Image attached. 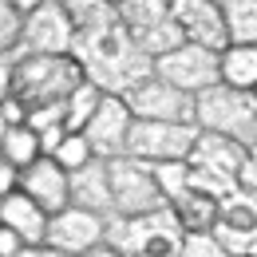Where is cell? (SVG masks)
I'll return each instance as SVG.
<instances>
[{
    "label": "cell",
    "mask_w": 257,
    "mask_h": 257,
    "mask_svg": "<svg viewBox=\"0 0 257 257\" xmlns=\"http://www.w3.org/2000/svg\"><path fill=\"white\" fill-rule=\"evenodd\" d=\"M64 12L71 16V28H75L71 60L83 67V75L95 87H103L107 95L123 99L131 87H139L143 79L155 75V60H147L131 44L115 4L71 0V4H64Z\"/></svg>",
    "instance_id": "1"
},
{
    "label": "cell",
    "mask_w": 257,
    "mask_h": 257,
    "mask_svg": "<svg viewBox=\"0 0 257 257\" xmlns=\"http://www.w3.org/2000/svg\"><path fill=\"white\" fill-rule=\"evenodd\" d=\"M182 225L166 206L147 218H119L111 214L103 225V241L123 257H182Z\"/></svg>",
    "instance_id": "2"
},
{
    "label": "cell",
    "mask_w": 257,
    "mask_h": 257,
    "mask_svg": "<svg viewBox=\"0 0 257 257\" xmlns=\"http://www.w3.org/2000/svg\"><path fill=\"white\" fill-rule=\"evenodd\" d=\"M83 79H87L83 67L71 56H20L16 52L12 99H20L28 111L32 107H48V103H64Z\"/></svg>",
    "instance_id": "3"
},
{
    "label": "cell",
    "mask_w": 257,
    "mask_h": 257,
    "mask_svg": "<svg viewBox=\"0 0 257 257\" xmlns=\"http://www.w3.org/2000/svg\"><path fill=\"white\" fill-rule=\"evenodd\" d=\"M194 127L206 135L233 139L249 151V147H257V95L218 83L194 99Z\"/></svg>",
    "instance_id": "4"
},
{
    "label": "cell",
    "mask_w": 257,
    "mask_h": 257,
    "mask_svg": "<svg viewBox=\"0 0 257 257\" xmlns=\"http://www.w3.org/2000/svg\"><path fill=\"white\" fill-rule=\"evenodd\" d=\"M119 8V20L127 28L131 44L147 56V60H162L170 56L174 48H182V28L174 24L170 16V4L166 0H127V4H115Z\"/></svg>",
    "instance_id": "5"
},
{
    "label": "cell",
    "mask_w": 257,
    "mask_h": 257,
    "mask_svg": "<svg viewBox=\"0 0 257 257\" xmlns=\"http://www.w3.org/2000/svg\"><path fill=\"white\" fill-rule=\"evenodd\" d=\"M107 182H111V214H119V218H147V214L166 210V198H162L155 170L147 162H135L127 155L111 159Z\"/></svg>",
    "instance_id": "6"
},
{
    "label": "cell",
    "mask_w": 257,
    "mask_h": 257,
    "mask_svg": "<svg viewBox=\"0 0 257 257\" xmlns=\"http://www.w3.org/2000/svg\"><path fill=\"white\" fill-rule=\"evenodd\" d=\"M198 127L186 123H143L135 119L127 139V159L147 162V166H162V162H186L194 151Z\"/></svg>",
    "instance_id": "7"
},
{
    "label": "cell",
    "mask_w": 257,
    "mask_h": 257,
    "mask_svg": "<svg viewBox=\"0 0 257 257\" xmlns=\"http://www.w3.org/2000/svg\"><path fill=\"white\" fill-rule=\"evenodd\" d=\"M155 75L166 79L170 87L186 91L190 99H198L202 91H210V87L222 83V56L206 52V48H194V44H182L170 56L155 60Z\"/></svg>",
    "instance_id": "8"
},
{
    "label": "cell",
    "mask_w": 257,
    "mask_h": 257,
    "mask_svg": "<svg viewBox=\"0 0 257 257\" xmlns=\"http://www.w3.org/2000/svg\"><path fill=\"white\" fill-rule=\"evenodd\" d=\"M75 48V28L64 4L56 0H40L32 12L24 16V32H20V56H71Z\"/></svg>",
    "instance_id": "9"
},
{
    "label": "cell",
    "mask_w": 257,
    "mask_h": 257,
    "mask_svg": "<svg viewBox=\"0 0 257 257\" xmlns=\"http://www.w3.org/2000/svg\"><path fill=\"white\" fill-rule=\"evenodd\" d=\"M123 103L143 123H186V127H194V99L186 91H178V87H170L159 75H151L139 87H131L123 95Z\"/></svg>",
    "instance_id": "10"
},
{
    "label": "cell",
    "mask_w": 257,
    "mask_h": 257,
    "mask_svg": "<svg viewBox=\"0 0 257 257\" xmlns=\"http://www.w3.org/2000/svg\"><path fill=\"white\" fill-rule=\"evenodd\" d=\"M103 225H107V218L87 214L79 206H67V210L48 218L44 249H56V253H67V257H83V253H91L95 245H103Z\"/></svg>",
    "instance_id": "11"
},
{
    "label": "cell",
    "mask_w": 257,
    "mask_h": 257,
    "mask_svg": "<svg viewBox=\"0 0 257 257\" xmlns=\"http://www.w3.org/2000/svg\"><path fill=\"white\" fill-rule=\"evenodd\" d=\"M170 16H174V24L182 28V40H186V44L206 48V52H218V56L229 48L222 4H214V0H174V4H170Z\"/></svg>",
    "instance_id": "12"
},
{
    "label": "cell",
    "mask_w": 257,
    "mask_h": 257,
    "mask_svg": "<svg viewBox=\"0 0 257 257\" xmlns=\"http://www.w3.org/2000/svg\"><path fill=\"white\" fill-rule=\"evenodd\" d=\"M131 127H135V115H131V107H127L119 95H107L103 103H99V111L91 115V123L83 127V139L91 143L95 159L111 162V159H123V155H127Z\"/></svg>",
    "instance_id": "13"
},
{
    "label": "cell",
    "mask_w": 257,
    "mask_h": 257,
    "mask_svg": "<svg viewBox=\"0 0 257 257\" xmlns=\"http://www.w3.org/2000/svg\"><path fill=\"white\" fill-rule=\"evenodd\" d=\"M67 182H71V174H67L56 159H36L32 166L20 174V194H28L36 206L52 218V214H60V210L71 206Z\"/></svg>",
    "instance_id": "14"
},
{
    "label": "cell",
    "mask_w": 257,
    "mask_h": 257,
    "mask_svg": "<svg viewBox=\"0 0 257 257\" xmlns=\"http://www.w3.org/2000/svg\"><path fill=\"white\" fill-rule=\"evenodd\" d=\"M190 170H206V174H218V178H233L241 174V162H245V147L233 143V139H222V135H206L198 131L190 151Z\"/></svg>",
    "instance_id": "15"
},
{
    "label": "cell",
    "mask_w": 257,
    "mask_h": 257,
    "mask_svg": "<svg viewBox=\"0 0 257 257\" xmlns=\"http://www.w3.org/2000/svg\"><path fill=\"white\" fill-rule=\"evenodd\" d=\"M0 225L4 229H12L24 245H36V249H44V237H48V214L36 206L28 194H8L4 202H0Z\"/></svg>",
    "instance_id": "16"
},
{
    "label": "cell",
    "mask_w": 257,
    "mask_h": 257,
    "mask_svg": "<svg viewBox=\"0 0 257 257\" xmlns=\"http://www.w3.org/2000/svg\"><path fill=\"white\" fill-rule=\"evenodd\" d=\"M67 190H71V206H79L87 214H99V218H111V182H107V162L103 159L75 170Z\"/></svg>",
    "instance_id": "17"
},
{
    "label": "cell",
    "mask_w": 257,
    "mask_h": 257,
    "mask_svg": "<svg viewBox=\"0 0 257 257\" xmlns=\"http://www.w3.org/2000/svg\"><path fill=\"white\" fill-rule=\"evenodd\" d=\"M222 83L233 91H249L257 95V48L229 44L222 52Z\"/></svg>",
    "instance_id": "18"
},
{
    "label": "cell",
    "mask_w": 257,
    "mask_h": 257,
    "mask_svg": "<svg viewBox=\"0 0 257 257\" xmlns=\"http://www.w3.org/2000/svg\"><path fill=\"white\" fill-rule=\"evenodd\" d=\"M103 99H107V91L95 87L91 79H83V83L64 99V127L71 131V135H83V127L91 123V115L99 111V103H103Z\"/></svg>",
    "instance_id": "19"
},
{
    "label": "cell",
    "mask_w": 257,
    "mask_h": 257,
    "mask_svg": "<svg viewBox=\"0 0 257 257\" xmlns=\"http://www.w3.org/2000/svg\"><path fill=\"white\" fill-rule=\"evenodd\" d=\"M36 159H44L40 155V139H36V131L24 123V127H8V135L0 139V162H8L12 170H28Z\"/></svg>",
    "instance_id": "20"
},
{
    "label": "cell",
    "mask_w": 257,
    "mask_h": 257,
    "mask_svg": "<svg viewBox=\"0 0 257 257\" xmlns=\"http://www.w3.org/2000/svg\"><path fill=\"white\" fill-rule=\"evenodd\" d=\"M222 16H225V36H229V44L257 48V0H225Z\"/></svg>",
    "instance_id": "21"
},
{
    "label": "cell",
    "mask_w": 257,
    "mask_h": 257,
    "mask_svg": "<svg viewBox=\"0 0 257 257\" xmlns=\"http://www.w3.org/2000/svg\"><path fill=\"white\" fill-rule=\"evenodd\" d=\"M151 170H155V182H159L166 206H178L182 198H190V166L186 162H162Z\"/></svg>",
    "instance_id": "22"
},
{
    "label": "cell",
    "mask_w": 257,
    "mask_h": 257,
    "mask_svg": "<svg viewBox=\"0 0 257 257\" xmlns=\"http://www.w3.org/2000/svg\"><path fill=\"white\" fill-rule=\"evenodd\" d=\"M52 159L60 162L67 174H75V170H83L87 162H95V151H91V143H87L83 135H71V131H67V139L60 143V151H56Z\"/></svg>",
    "instance_id": "23"
},
{
    "label": "cell",
    "mask_w": 257,
    "mask_h": 257,
    "mask_svg": "<svg viewBox=\"0 0 257 257\" xmlns=\"http://www.w3.org/2000/svg\"><path fill=\"white\" fill-rule=\"evenodd\" d=\"M20 32H24V16L16 12L12 0H0V56H16Z\"/></svg>",
    "instance_id": "24"
},
{
    "label": "cell",
    "mask_w": 257,
    "mask_h": 257,
    "mask_svg": "<svg viewBox=\"0 0 257 257\" xmlns=\"http://www.w3.org/2000/svg\"><path fill=\"white\" fill-rule=\"evenodd\" d=\"M182 257H233L214 233H186L182 237Z\"/></svg>",
    "instance_id": "25"
},
{
    "label": "cell",
    "mask_w": 257,
    "mask_h": 257,
    "mask_svg": "<svg viewBox=\"0 0 257 257\" xmlns=\"http://www.w3.org/2000/svg\"><path fill=\"white\" fill-rule=\"evenodd\" d=\"M28 127H32L36 135H44V131H52V127H64V103L32 107V111H28Z\"/></svg>",
    "instance_id": "26"
},
{
    "label": "cell",
    "mask_w": 257,
    "mask_h": 257,
    "mask_svg": "<svg viewBox=\"0 0 257 257\" xmlns=\"http://www.w3.org/2000/svg\"><path fill=\"white\" fill-rule=\"evenodd\" d=\"M237 186H241V194H249V198L257 202V147H249V151H245L241 174H237Z\"/></svg>",
    "instance_id": "27"
},
{
    "label": "cell",
    "mask_w": 257,
    "mask_h": 257,
    "mask_svg": "<svg viewBox=\"0 0 257 257\" xmlns=\"http://www.w3.org/2000/svg\"><path fill=\"white\" fill-rule=\"evenodd\" d=\"M12 79H16V56H0V103L12 99Z\"/></svg>",
    "instance_id": "28"
},
{
    "label": "cell",
    "mask_w": 257,
    "mask_h": 257,
    "mask_svg": "<svg viewBox=\"0 0 257 257\" xmlns=\"http://www.w3.org/2000/svg\"><path fill=\"white\" fill-rule=\"evenodd\" d=\"M16 190H20V170H12L8 162H0V202Z\"/></svg>",
    "instance_id": "29"
},
{
    "label": "cell",
    "mask_w": 257,
    "mask_h": 257,
    "mask_svg": "<svg viewBox=\"0 0 257 257\" xmlns=\"http://www.w3.org/2000/svg\"><path fill=\"white\" fill-rule=\"evenodd\" d=\"M16 249H24V241H20L12 229H4V225H0V257H12Z\"/></svg>",
    "instance_id": "30"
},
{
    "label": "cell",
    "mask_w": 257,
    "mask_h": 257,
    "mask_svg": "<svg viewBox=\"0 0 257 257\" xmlns=\"http://www.w3.org/2000/svg\"><path fill=\"white\" fill-rule=\"evenodd\" d=\"M83 257H123V253H119V249H111V245L103 241V245H95L91 253H83Z\"/></svg>",
    "instance_id": "31"
},
{
    "label": "cell",
    "mask_w": 257,
    "mask_h": 257,
    "mask_svg": "<svg viewBox=\"0 0 257 257\" xmlns=\"http://www.w3.org/2000/svg\"><path fill=\"white\" fill-rule=\"evenodd\" d=\"M40 253H44V249H36V245H24V249H16L12 257H40Z\"/></svg>",
    "instance_id": "32"
},
{
    "label": "cell",
    "mask_w": 257,
    "mask_h": 257,
    "mask_svg": "<svg viewBox=\"0 0 257 257\" xmlns=\"http://www.w3.org/2000/svg\"><path fill=\"white\" fill-rule=\"evenodd\" d=\"M40 257H67V253H56V249H44Z\"/></svg>",
    "instance_id": "33"
},
{
    "label": "cell",
    "mask_w": 257,
    "mask_h": 257,
    "mask_svg": "<svg viewBox=\"0 0 257 257\" xmlns=\"http://www.w3.org/2000/svg\"><path fill=\"white\" fill-rule=\"evenodd\" d=\"M4 135H8V123H4V115H0V139H4Z\"/></svg>",
    "instance_id": "34"
},
{
    "label": "cell",
    "mask_w": 257,
    "mask_h": 257,
    "mask_svg": "<svg viewBox=\"0 0 257 257\" xmlns=\"http://www.w3.org/2000/svg\"><path fill=\"white\" fill-rule=\"evenodd\" d=\"M249 257H257V249H253V253H249Z\"/></svg>",
    "instance_id": "35"
}]
</instances>
